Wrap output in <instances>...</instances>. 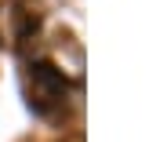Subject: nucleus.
<instances>
[{
    "label": "nucleus",
    "mask_w": 149,
    "mask_h": 142,
    "mask_svg": "<svg viewBox=\"0 0 149 142\" xmlns=\"http://www.w3.org/2000/svg\"><path fill=\"white\" fill-rule=\"evenodd\" d=\"M29 77H33V87H36L40 99H55L58 102L65 95V87H69L65 73L58 69V66H51V62H33L29 66Z\"/></svg>",
    "instance_id": "nucleus-1"
}]
</instances>
